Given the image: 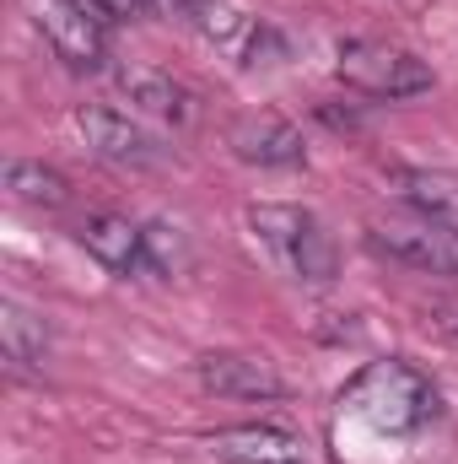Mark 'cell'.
Instances as JSON below:
<instances>
[{
	"mask_svg": "<svg viewBox=\"0 0 458 464\" xmlns=\"http://www.w3.org/2000/svg\"><path fill=\"white\" fill-rule=\"evenodd\" d=\"M340 411L356 416V421H367L372 432L410 438V432H421V427H432L443 416V394H437V383L415 362L383 356V362H367L340 389Z\"/></svg>",
	"mask_w": 458,
	"mask_h": 464,
	"instance_id": "1",
	"label": "cell"
},
{
	"mask_svg": "<svg viewBox=\"0 0 458 464\" xmlns=\"http://www.w3.org/2000/svg\"><path fill=\"white\" fill-rule=\"evenodd\" d=\"M248 232L253 243L291 276V281H308V286H324L340 276V248L329 227L302 211V206H248Z\"/></svg>",
	"mask_w": 458,
	"mask_h": 464,
	"instance_id": "2",
	"label": "cell"
},
{
	"mask_svg": "<svg viewBox=\"0 0 458 464\" xmlns=\"http://www.w3.org/2000/svg\"><path fill=\"white\" fill-rule=\"evenodd\" d=\"M335 71L345 87H356L367 98H388V103L432 92V65L399 44H383V38H345L335 49Z\"/></svg>",
	"mask_w": 458,
	"mask_h": 464,
	"instance_id": "3",
	"label": "cell"
},
{
	"mask_svg": "<svg viewBox=\"0 0 458 464\" xmlns=\"http://www.w3.org/2000/svg\"><path fill=\"white\" fill-rule=\"evenodd\" d=\"M38 27L65 65H76V71L109 65V22L87 0H38Z\"/></svg>",
	"mask_w": 458,
	"mask_h": 464,
	"instance_id": "4",
	"label": "cell"
},
{
	"mask_svg": "<svg viewBox=\"0 0 458 464\" xmlns=\"http://www.w3.org/2000/svg\"><path fill=\"white\" fill-rule=\"evenodd\" d=\"M372 248L399 259V265H410V270H426V276H458V227L426 222V217L377 222L372 227Z\"/></svg>",
	"mask_w": 458,
	"mask_h": 464,
	"instance_id": "5",
	"label": "cell"
},
{
	"mask_svg": "<svg viewBox=\"0 0 458 464\" xmlns=\"http://www.w3.org/2000/svg\"><path fill=\"white\" fill-rule=\"evenodd\" d=\"M76 243L114 276H157L146 222H129V217H114V211H87L76 222Z\"/></svg>",
	"mask_w": 458,
	"mask_h": 464,
	"instance_id": "6",
	"label": "cell"
},
{
	"mask_svg": "<svg viewBox=\"0 0 458 464\" xmlns=\"http://www.w3.org/2000/svg\"><path fill=\"white\" fill-rule=\"evenodd\" d=\"M76 130L92 146V157H103V162H119V168H151V162H162V146L129 114H119V109L81 103L76 109Z\"/></svg>",
	"mask_w": 458,
	"mask_h": 464,
	"instance_id": "7",
	"label": "cell"
},
{
	"mask_svg": "<svg viewBox=\"0 0 458 464\" xmlns=\"http://www.w3.org/2000/svg\"><path fill=\"white\" fill-rule=\"evenodd\" d=\"M227 146L237 151V157H243V162H248V168H302V162H308L302 130H297L291 119L270 114V109L232 119Z\"/></svg>",
	"mask_w": 458,
	"mask_h": 464,
	"instance_id": "8",
	"label": "cell"
},
{
	"mask_svg": "<svg viewBox=\"0 0 458 464\" xmlns=\"http://www.w3.org/2000/svg\"><path fill=\"white\" fill-rule=\"evenodd\" d=\"M200 383L222 400H281L286 394V378L275 372L270 356H253V351H211L200 356Z\"/></svg>",
	"mask_w": 458,
	"mask_h": 464,
	"instance_id": "9",
	"label": "cell"
},
{
	"mask_svg": "<svg viewBox=\"0 0 458 464\" xmlns=\"http://www.w3.org/2000/svg\"><path fill=\"white\" fill-rule=\"evenodd\" d=\"M119 87H124V98H129L135 114L157 119V124H167V130H189L195 114H200L195 92H189L178 76L157 71V65H129V71H119Z\"/></svg>",
	"mask_w": 458,
	"mask_h": 464,
	"instance_id": "10",
	"label": "cell"
},
{
	"mask_svg": "<svg viewBox=\"0 0 458 464\" xmlns=\"http://www.w3.org/2000/svg\"><path fill=\"white\" fill-rule=\"evenodd\" d=\"M216 459L222 464H308V449L297 432L286 427H270V421H253V427H227L211 438Z\"/></svg>",
	"mask_w": 458,
	"mask_h": 464,
	"instance_id": "11",
	"label": "cell"
},
{
	"mask_svg": "<svg viewBox=\"0 0 458 464\" xmlns=\"http://www.w3.org/2000/svg\"><path fill=\"white\" fill-rule=\"evenodd\" d=\"M388 189L426 222L458 227V179L453 173H432V168H394Z\"/></svg>",
	"mask_w": 458,
	"mask_h": 464,
	"instance_id": "12",
	"label": "cell"
},
{
	"mask_svg": "<svg viewBox=\"0 0 458 464\" xmlns=\"http://www.w3.org/2000/svg\"><path fill=\"white\" fill-rule=\"evenodd\" d=\"M5 195L27 211H60V206H71V179L49 162L16 157V162H5Z\"/></svg>",
	"mask_w": 458,
	"mask_h": 464,
	"instance_id": "13",
	"label": "cell"
},
{
	"mask_svg": "<svg viewBox=\"0 0 458 464\" xmlns=\"http://www.w3.org/2000/svg\"><path fill=\"white\" fill-rule=\"evenodd\" d=\"M0 346H5V362L11 367H43L49 356V330L38 314H27L22 303H5L0 308Z\"/></svg>",
	"mask_w": 458,
	"mask_h": 464,
	"instance_id": "14",
	"label": "cell"
},
{
	"mask_svg": "<svg viewBox=\"0 0 458 464\" xmlns=\"http://www.w3.org/2000/svg\"><path fill=\"white\" fill-rule=\"evenodd\" d=\"M87 5H92L103 22H129V16H146L157 0H87Z\"/></svg>",
	"mask_w": 458,
	"mask_h": 464,
	"instance_id": "15",
	"label": "cell"
},
{
	"mask_svg": "<svg viewBox=\"0 0 458 464\" xmlns=\"http://www.w3.org/2000/svg\"><path fill=\"white\" fill-rule=\"evenodd\" d=\"M426 314H432V324H437V330L458 335V297H437V303H432Z\"/></svg>",
	"mask_w": 458,
	"mask_h": 464,
	"instance_id": "16",
	"label": "cell"
}]
</instances>
